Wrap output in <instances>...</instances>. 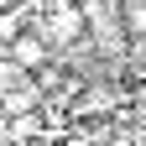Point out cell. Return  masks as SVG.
I'll return each mask as SVG.
<instances>
[{
  "mask_svg": "<svg viewBox=\"0 0 146 146\" xmlns=\"http://www.w3.org/2000/svg\"><path fill=\"white\" fill-rule=\"evenodd\" d=\"M5 58H11L16 73H36V68H47V63H52V42H47L36 26H31V31L21 26V31L5 42Z\"/></svg>",
  "mask_w": 146,
  "mask_h": 146,
  "instance_id": "2",
  "label": "cell"
},
{
  "mask_svg": "<svg viewBox=\"0 0 146 146\" xmlns=\"http://www.w3.org/2000/svg\"><path fill=\"white\" fill-rule=\"evenodd\" d=\"M36 31H42L52 47H73V42H84V31H89V11L78 0H47Z\"/></svg>",
  "mask_w": 146,
  "mask_h": 146,
  "instance_id": "1",
  "label": "cell"
}]
</instances>
